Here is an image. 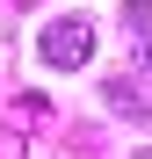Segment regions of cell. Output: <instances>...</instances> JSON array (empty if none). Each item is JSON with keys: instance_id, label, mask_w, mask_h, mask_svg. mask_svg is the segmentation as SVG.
Instances as JSON below:
<instances>
[{"instance_id": "obj_1", "label": "cell", "mask_w": 152, "mask_h": 159, "mask_svg": "<svg viewBox=\"0 0 152 159\" xmlns=\"http://www.w3.org/2000/svg\"><path fill=\"white\" fill-rule=\"evenodd\" d=\"M44 65H58V72H72V65H87L94 58V22L87 15H65V22H44Z\"/></svg>"}, {"instance_id": "obj_2", "label": "cell", "mask_w": 152, "mask_h": 159, "mask_svg": "<svg viewBox=\"0 0 152 159\" xmlns=\"http://www.w3.org/2000/svg\"><path fill=\"white\" fill-rule=\"evenodd\" d=\"M109 109H123V116H152V101H145L138 80H116V87H109Z\"/></svg>"}, {"instance_id": "obj_3", "label": "cell", "mask_w": 152, "mask_h": 159, "mask_svg": "<svg viewBox=\"0 0 152 159\" xmlns=\"http://www.w3.org/2000/svg\"><path fill=\"white\" fill-rule=\"evenodd\" d=\"M123 22H131L138 36H152V0H123Z\"/></svg>"}, {"instance_id": "obj_4", "label": "cell", "mask_w": 152, "mask_h": 159, "mask_svg": "<svg viewBox=\"0 0 152 159\" xmlns=\"http://www.w3.org/2000/svg\"><path fill=\"white\" fill-rule=\"evenodd\" d=\"M131 159H152V145H145V152H131Z\"/></svg>"}]
</instances>
